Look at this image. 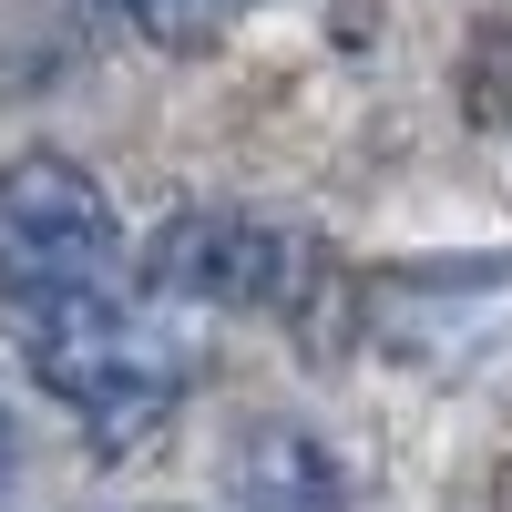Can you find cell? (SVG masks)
<instances>
[{
	"mask_svg": "<svg viewBox=\"0 0 512 512\" xmlns=\"http://www.w3.org/2000/svg\"><path fill=\"white\" fill-rule=\"evenodd\" d=\"M31 379L52 390L103 451L154 441L185 400V349L164 338L144 308H123L113 287H72V297H31Z\"/></svg>",
	"mask_w": 512,
	"mask_h": 512,
	"instance_id": "cell-1",
	"label": "cell"
},
{
	"mask_svg": "<svg viewBox=\"0 0 512 512\" xmlns=\"http://www.w3.org/2000/svg\"><path fill=\"white\" fill-rule=\"evenodd\" d=\"M123 267V216L72 154H21L0 175V287L11 297H72Z\"/></svg>",
	"mask_w": 512,
	"mask_h": 512,
	"instance_id": "cell-2",
	"label": "cell"
},
{
	"mask_svg": "<svg viewBox=\"0 0 512 512\" xmlns=\"http://www.w3.org/2000/svg\"><path fill=\"white\" fill-rule=\"evenodd\" d=\"M144 277L164 297H195V308H287L297 277H308V246L267 216H226V205H195V216H164L144 246Z\"/></svg>",
	"mask_w": 512,
	"mask_h": 512,
	"instance_id": "cell-3",
	"label": "cell"
},
{
	"mask_svg": "<svg viewBox=\"0 0 512 512\" xmlns=\"http://www.w3.org/2000/svg\"><path fill=\"white\" fill-rule=\"evenodd\" d=\"M369 338L390 359L461 369L492 338H512V267H431V277H379L369 287Z\"/></svg>",
	"mask_w": 512,
	"mask_h": 512,
	"instance_id": "cell-4",
	"label": "cell"
},
{
	"mask_svg": "<svg viewBox=\"0 0 512 512\" xmlns=\"http://www.w3.org/2000/svg\"><path fill=\"white\" fill-rule=\"evenodd\" d=\"M236 502L246 512H349V461L308 431H256L236 461Z\"/></svg>",
	"mask_w": 512,
	"mask_h": 512,
	"instance_id": "cell-5",
	"label": "cell"
},
{
	"mask_svg": "<svg viewBox=\"0 0 512 512\" xmlns=\"http://www.w3.org/2000/svg\"><path fill=\"white\" fill-rule=\"evenodd\" d=\"M123 21H134L144 41H164V52H195V41H216L236 0H113Z\"/></svg>",
	"mask_w": 512,
	"mask_h": 512,
	"instance_id": "cell-6",
	"label": "cell"
},
{
	"mask_svg": "<svg viewBox=\"0 0 512 512\" xmlns=\"http://www.w3.org/2000/svg\"><path fill=\"white\" fill-rule=\"evenodd\" d=\"M0 492H11V431H0Z\"/></svg>",
	"mask_w": 512,
	"mask_h": 512,
	"instance_id": "cell-7",
	"label": "cell"
}]
</instances>
